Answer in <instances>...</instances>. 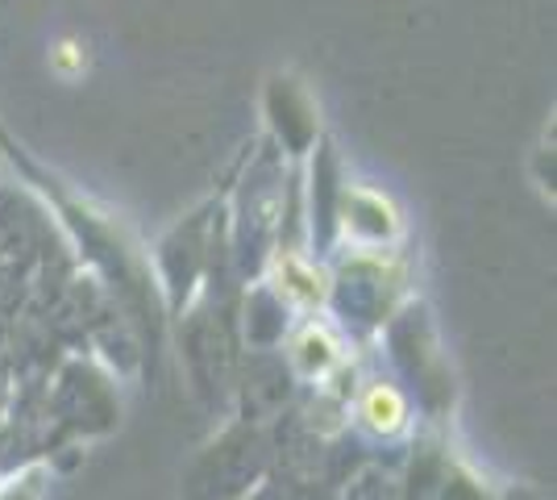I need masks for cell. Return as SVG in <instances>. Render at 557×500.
Returning a JSON list of instances; mask_svg holds the SVG:
<instances>
[{"mask_svg":"<svg viewBox=\"0 0 557 500\" xmlns=\"http://www.w3.org/2000/svg\"><path fill=\"white\" fill-rule=\"evenodd\" d=\"M367 417H371L374 426L395 429L399 417H404V405H399V397H395L392 388H374V392H367Z\"/></svg>","mask_w":557,"mask_h":500,"instance_id":"cell-1","label":"cell"}]
</instances>
